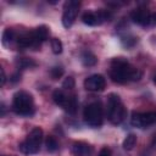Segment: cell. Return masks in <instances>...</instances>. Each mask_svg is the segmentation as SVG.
I'll return each mask as SVG.
<instances>
[{
	"mask_svg": "<svg viewBox=\"0 0 156 156\" xmlns=\"http://www.w3.org/2000/svg\"><path fill=\"white\" fill-rule=\"evenodd\" d=\"M12 111L20 116H32L34 113V100L32 94L18 90L12 96Z\"/></svg>",
	"mask_w": 156,
	"mask_h": 156,
	"instance_id": "cell-2",
	"label": "cell"
},
{
	"mask_svg": "<svg viewBox=\"0 0 156 156\" xmlns=\"http://www.w3.org/2000/svg\"><path fill=\"white\" fill-rule=\"evenodd\" d=\"M98 156H112V152H111V150L108 149V147H102L100 151H99V154H98Z\"/></svg>",
	"mask_w": 156,
	"mask_h": 156,
	"instance_id": "cell-24",
	"label": "cell"
},
{
	"mask_svg": "<svg viewBox=\"0 0 156 156\" xmlns=\"http://www.w3.org/2000/svg\"><path fill=\"white\" fill-rule=\"evenodd\" d=\"M15 39H17V38H16V34H15L13 29L12 28H6L4 30V33H2V40H1L2 41V45L6 46V48H10V44Z\"/></svg>",
	"mask_w": 156,
	"mask_h": 156,
	"instance_id": "cell-15",
	"label": "cell"
},
{
	"mask_svg": "<svg viewBox=\"0 0 156 156\" xmlns=\"http://www.w3.org/2000/svg\"><path fill=\"white\" fill-rule=\"evenodd\" d=\"M136 144V135L135 134H128L126 136V139L123 140V149L127 151H130L134 149Z\"/></svg>",
	"mask_w": 156,
	"mask_h": 156,
	"instance_id": "cell-17",
	"label": "cell"
},
{
	"mask_svg": "<svg viewBox=\"0 0 156 156\" xmlns=\"http://www.w3.org/2000/svg\"><path fill=\"white\" fill-rule=\"evenodd\" d=\"M10 79H11V82L16 83V82L21 80V74H20V73H15V74H13V76H12V77H11Z\"/></svg>",
	"mask_w": 156,
	"mask_h": 156,
	"instance_id": "cell-27",
	"label": "cell"
},
{
	"mask_svg": "<svg viewBox=\"0 0 156 156\" xmlns=\"http://www.w3.org/2000/svg\"><path fill=\"white\" fill-rule=\"evenodd\" d=\"M80 61H82L83 66L91 67V66H95L96 65L98 58H96V56L91 51H83L82 55H80Z\"/></svg>",
	"mask_w": 156,
	"mask_h": 156,
	"instance_id": "cell-13",
	"label": "cell"
},
{
	"mask_svg": "<svg viewBox=\"0 0 156 156\" xmlns=\"http://www.w3.org/2000/svg\"><path fill=\"white\" fill-rule=\"evenodd\" d=\"M34 34H35V38L41 44L43 41H45L48 38H49V28L46 26H39L34 29Z\"/></svg>",
	"mask_w": 156,
	"mask_h": 156,
	"instance_id": "cell-14",
	"label": "cell"
},
{
	"mask_svg": "<svg viewBox=\"0 0 156 156\" xmlns=\"http://www.w3.org/2000/svg\"><path fill=\"white\" fill-rule=\"evenodd\" d=\"M43 141V129L40 127H34L30 133L27 135L26 140H23L18 149L24 155H34L40 150V145Z\"/></svg>",
	"mask_w": 156,
	"mask_h": 156,
	"instance_id": "cell-4",
	"label": "cell"
},
{
	"mask_svg": "<svg viewBox=\"0 0 156 156\" xmlns=\"http://www.w3.org/2000/svg\"><path fill=\"white\" fill-rule=\"evenodd\" d=\"M155 26H156V12L150 15L149 23H147V27H155Z\"/></svg>",
	"mask_w": 156,
	"mask_h": 156,
	"instance_id": "cell-25",
	"label": "cell"
},
{
	"mask_svg": "<svg viewBox=\"0 0 156 156\" xmlns=\"http://www.w3.org/2000/svg\"><path fill=\"white\" fill-rule=\"evenodd\" d=\"M0 73H1V80H0V84L4 87L5 85V82H6V76H5V71H4V68H0Z\"/></svg>",
	"mask_w": 156,
	"mask_h": 156,
	"instance_id": "cell-26",
	"label": "cell"
},
{
	"mask_svg": "<svg viewBox=\"0 0 156 156\" xmlns=\"http://www.w3.org/2000/svg\"><path fill=\"white\" fill-rule=\"evenodd\" d=\"M151 146L154 147V149H156V135L154 136V139H152V143H151Z\"/></svg>",
	"mask_w": 156,
	"mask_h": 156,
	"instance_id": "cell-28",
	"label": "cell"
},
{
	"mask_svg": "<svg viewBox=\"0 0 156 156\" xmlns=\"http://www.w3.org/2000/svg\"><path fill=\"white\" fill-rule=\"evenodd\" d=\"M78 108V101H77V98L76 95H69V99L66 104V106L63 107V110L68 113H74Z\"/></svg>",
	"mask_w": 156,
	"mask_h": 156,
	"instance_id": "cell-16",
	"label": "cell"
},
{
	"mask_svg": "<svg viewBox=\"0 0 156 156\" xmlns=\"http://www.w3.org/2000/svg\"><path fill=\"white\" fill-rule=\"evenodd\" d=\"M106 106H107V110H106L107 119L112 124H121L127 116V110H126L119 95H117L116 93H111L107 96Z\"/></svg>",
	"mask_w": 156,
	"mask_h": 156,
	"instance_id": "cell-3",
	"label": "cell"
},
{
	"mask_svg": "<svg viewBox=\"0 0 156 156\" xmlns=\"http://www.w3.org/2000/svg\"><path fill=\"white\" fill-rule=\"evenodd\" d=\"M154 82H155V84H156V76L154 77Z\"/></svg>",
	"mask_w": 156,
	"mask_h": 156,
	"instance_id": "cell-29",
	"label": "cell"
},
{
	"mask_svg": "<svg viewBox=\"0 0 156 156\" xmlns=\"http://www.w3.org/2000/svg\"><path fill=\"white\" fill-rule=\"evenodd\" d=\"M132 126L136 128H147L156 123V112L149 111V112H136L134 111L130 117Z\"/></svg>",
	"mask_w": 156,
	"mask_h": 156,
	"instance_id": "cell-7",
	"label": "cell"
},
{
	"mask_svg": "<svg viewBox=\"0 0 156 156\" xmlns=\"http://www.w3.org/2000/svg\"><path fill=\"white\" fill-rule=\"evenodd\" d=\"M136 41H138V38H135L134 35H123V37H121V43L126 48L134 46L136 44Z\"/></svg>",
	"mask_w": 156,
	"mask_h": 156,
	"instance_id": "cell-21",
	"label": "cell"
},
{
	"mask_svg": "<svg viewBox=\"0 0 156 156\" xmlns=\"http://www.w3.org/2000/svg\"><path fill=\"white\" fill-rule=\"evenodd\" d=\"M150 12L145 7H136L135 10L132 11L130 13V18L135 24L139 26H147L149 23V18H150Z\"/></svg>",
	"mask_w": 156,
	"mask_h": 156,
	"instance_id": "cell-10",
	"label": "cell"
},
{
	"mask_svg": "<svg viewBox=\"0 0 156 156\" xmlns=\"http://www.w3.org/2000/svg\"><path fill=\"white\" fill-rule=\"evenodd\" d=\"M16 65H17L20 68H22V69H24V68H30V67L37 66L35 61H33L32 58H28V57H21V58H18V60L16 61Z\"/></svg>",
	"mask_w": 156,
	"mask_h": 156,
	"instance_id": "cell-18",
	"label": "cell"
},
{
	"mask_svg": "<svg viewBox=\"0 0 156 156\" xmlns=\"http://www.w3.org/2000/svg\"><path fill=\"white\" fill-rule=\"evenodd\" d=\"M84 122L93 128H98L102 124L104 121V110L100 102H91L89 104L83 112Z\"/></svg>",
	"mask_w": 156,
	"mask_h": 156,
	"instance_id": "cell-5",
	"label": "cell"
},
{
	"mask_svg": "<svg viewBox=\"0 0 156 156\" xmlns=\"http://www.w3.org/2000/svg\"><path fill=\"white\" fill-rule=\"evenodd\" d=\"M68 99H69V95L65 94L63 90H61V89H56V90L52 93V100H54V102H55L56 105L61 106L62 108L66 106Z\"/></svg>",
	"mask_w": 156,
	"mask_h": 156,
	"instance_id": "cell-12",
	"label": "cell"
},
{
	"mask_svg": "<svg viewBox=\"0 0 156 156\" xmlns=\"http://www.w3.org/2000/svg\"><path fill=\"white\" fill-rule=\"evenodd\" d=\"M50 44H51V50L55 55H58L62 52V49H63V45H62V41L57 38H52L50 40Z\"/></svg>",
	"mask_w": 156,
	"mask_h": 156,
	"instance_id": "cell-20",
	"label": "cell"
},
{
	"mask_svg": "<svg viewBox=\"0 0 156 156\" xmlns=\"http://www.w3.org/2000/svg\"><path fill=\"white\" fill-rule=\"evenodd\" d=\"M108 74L111 80L118 84H124L127 82H136L143 76L141 71L132 66L124 57H115L111 61Z\"/></svg>",
	"mask_w": 156,
	"mask_h": 156,
	"instance_id": "cell-1",
	"label": "cell"
},
{
	"mask_svg": "<svg viewBox=\"0 0 156 156\" xmlns=\"http://www.w3.org/2000/svg\"><path fill=\"white\" fill-rule=\"evenodd\" d=\"M45 146H46V150L49 152H55L58 149V143H57V140L54 136L49 135L45 139Z\"/></svg>",
	"mask_w": 156,
	"mask_h": 156,
	"instance_id": "cell-19",
	"label": "cell"
},
{
	"mask_svg": "<svg viewBox=\"0 0 156 156\" xmlns=\"http://www.w3.org/2000/svg\"><path fill=\"white\" fill-rule=\"evenodd\" d=\"M74 79H73V77H67L65 80H63V83H62V87L65 88V89H73L74 88Z\"/></svg>",
	"mask_w": 156,
	"mask_h": 156,
	"instance_id": "cell-23",
	"label": "cell"
},
{
	"mask_svg": "<svg viewBox=\"0 0 156 156\" xmlns=\"http://www.w3.org/2000/svg\"><path fill=\"white\" fill-rule=\"evenodd\" d=\"M106 79L101 74H91L84 79V88L89 91H101L105 89Z\"/></svg>",
	"mask_w": 156,
	"mask_h": 156,
	"instance_id": "cell-9",
	"label": "cell"
},
{
	"mask_svg": "<svg viewBox=\"0 0 156 156\" xmlns=\"http://www.w3.org/2000/svg\"><path fill=\"white\" fill-rule=\"evenodd\" d=\"M71 152L73 156H91L93 147L85 141H74L72 144Z\"/></svg>",
	"mask_w": 156,
	"mask_h": 156,
	"instance_id": "cell-11",
	"label": "cell"
},
{
	"mask_svg": "<svg viewBox=\"0 0 156 156\" xmlns=\"http://www.w3.org/2000/svg\"><path fill=\"white\" fill-rule=\"evenodd\" d=\"M63 72H65V71H63V68H62L61 66H55V67H52V68L50 69V76H51L52 79H58V78L62 77Z\"/></svg>",
	"mask_w": 156,
	"mask_h": 156,
	"instance_id": "cell-22",
	"label": "cell"
},
{
	"mask_svg": "<svg viewBox=\"0 0 156 156\" xmlns=\"http://www.w3.org/2000/svg\"><path fill=\"white\" fill-rule=\"evenodd\" d=\"M80 6L79 1H67L65 2V7H63V15H62V24L65 28H69L74 21L76 17L78 15V9Z\"/></svg>",
	"mask_w": 156,
	"mask_h": 156,
	"instance_id": "cell-8",
	"label": "cell"
},
{
	"mask_svg": "<svg viewBox=\"0 0 156 156\" xmlns=\"http://www.w3.org/2000/svg\"><path fill=\"white\" fill-rule=\"evenodd\" d=\"M110 18H111V12L110 11H106V10L88 11V12L83 13V16H82L83 23L87 24V26H91V27L100 26L104 22L108 21Z\"/></svg>",
	"mask_w": 156,
	"mask_h": 156,
	"instance_id": "cell-6",
	"label": "cell"
}]
</instances>
